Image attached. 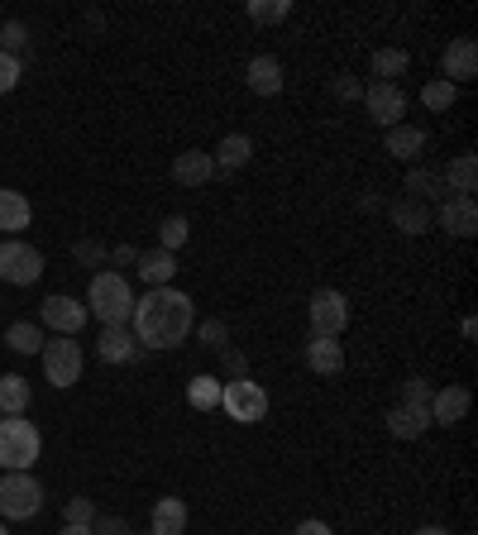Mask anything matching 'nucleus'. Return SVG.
Listing matches in <instances>:
<instances>
[{
  "instance_id": "obj_46",
  "label": "nucleus",
  "mask_w": 478,
  "mask_h": 535,
  "mask_svg": "<svg viewBox=\"0 0 478 535\" xmlns=\"http://www.w3.org/2000/svg\"><path fill=\"white\" fill-rule=\"evenodd\" d=\"M58 535H96V531H91V526H67V521H63V531H58Z\"/></svg>"
},
{
  "instance_id": "obj_8",
  "label": "nucleus",
  "mask_w": 478,
  "mask_h": 535,
  "mask_svg": "<svg viewBox=\"0 0 478 535\" xmlns=\"http://www.w3.org/2000/svg\"><path fill=\"white\" fill-rule=\"evenodd\" d=\"M39 354H44V378L53 387H63L67 392L72 383H82V364H87V359H82V344L77 340L58 335V340H48Z\"/></svg>"
},
{
  "instance_id": "obj_33",
  "label": "nucleus",
  "mask_w": 478,
  "mask_h": 535,
  "mask_svg": "<svg viewBox=\"0 0 478 535\" xmlns=\"http://www.w3.org/2000/svg\"><path fill=\"white\" fill-rule=\"evenodd\" d=\"M192 239V225H187V215H168L163 225H158V249H168V254H177L182 244Z\"/></svg>"
},
{
  "instance_id": "obj_39",
  "label": "nucleus",
  "mask_w": 478,
  "mask_h": 535,
  "mask_svg": "<svg viewBox=\"0 0 478 535\" xmlns=\"http://www.w3.org/2000/svg\"><path fill=\"white\" fill-rule=\"evenodd\" d=\"M330 91H335V96H340L345 106H354V101H364V82H359V77H349V72H340V77L330 82Z\"/></svg>"
},
{
  "instance_id": "obj_6",
  "label": "nucleus",
  "mask_w": 478,
  "mask_h": 535,
  "mask_svg": "<svg viewBox=\"0 0 478 535\" xmlns=\"http://www.w3.org/2000/svg\"><path fill=\"white\" fill-rule=\"evenodd\" d=\"M39 278H44V254H39L34 244H24V239H5V244H0V282L34 287Z\"/></svg>"
},
{
  "instance_id": "obj_49",
  "label": "nucleus",
  "mask_w": 478,
  "mask_h": 535,
  "mask_svg": "<svg viewBox=\"0 0 478 535\" xmlns=\"http://www.w3.org/2000/svg\"><path fill=\"white\" fill-rule=\"evenodd\" d=\"M149 535H153V531H149Z\"/></svg>"
},
{
  "instance_id": "obj_26",
  "label": "nucleus",
  "mask_w": 478,
  "mask_h": 535,
  "mask_svg": "<svg viewBox=\"0 0 478 535\" xmlns=\"http://www.w3.org/2000/svg\"><path fill=\"white\" fill-rule=\"evenodd\" d=\"M383 421H388L392 440H421V435L431 430V416H426V411H407V407H392Z\"/></svg>"
},
{
  "instance_id": "obj_37",
  "label": "nucleus",
  "mask_w": 478,
  "mask_h": 535,
  "mask_svg": "<svg viewBox=\"0 0 478 535\" xmlns=\"http://www.w3.org/2000/svg\"><path fill=\"white\" fill-rule=\"evenodd\" d=\"M72 258H77L82 268H106V263H110V249L101 244V239H77V244H72Z\"/></svg>"
},
{
  "instance_id": "obj_27",
  "label": "nucleus",
  "mask_w": 478,
  "mask_h": 535,
  "mask_svg": "<svg viewBox=\"0 0 478 535\" xmlns=\"http://www.w3.org/2000/svg\"><path fill=\"white\" fill-rule=\"evenodd\" d=\"M0 411L5 416H24L29 411V378H20V373L0 378Z\"/></svg>"
},
{
  "instance_id": "obj_44",
  "label": "nucleus",
  "mask_w": 478,
  "mask_h": 535,
  "mask_svg": "<svg viewBox=\"0 0 478 535\" xmlns=\"http://www.w3.org/2000/svg\"><path fill=\"white\" fill-rule=\"evenodd\" d=\"M292 535H330V526H326V521H316V516H311V521H302V526H297Z\"/></svg>"
},
{
  "instance_id": "obj_5",
  "label": "nucleus",
  "mask_w": 478,
  "mask_h": 535,
  "mask_svg": "<svg viewBox=\"0 0 478 535\" xmlns=\"http://www.w3.org/2000/svg\"><path fill=\"white\" fill-rule=\"evenodd\" d=\"M44 512V483L34 473H5L0 478V516L5 521H29Z\"/></svg>"
},
{
  "instance_id": "obj_32",
  "label": "nucleus",
  "mask_w": 478,
  "mask_h": 535,
  "mask_svg": "<svg viewBox=\"0 0 478 535\" xmlns=\"http://www.w3.org/2000/svg\"><path fill=\"white\" fill-rule=\"evenodd\" d=\"M244 15L254 24H283L287 15H292V0H249Z\"/></svg>"
},
{
  "instance_id": "obj_18",
  "label": "nucleus",
  "mask_w": 478,
  "mask_h": 535,
  "mask_svg": "<svg viewBox=\"0 0 478 535\" xmlns=\"http://www.w3.org/2000/svg\"><path fill=\"white\" fill-rule=\"evenodd\" d=\"M383 149L392 153V158H402V163H416L421 153H426V129L421 125H392L388 134H383Z\"/></svg>"
},
{
  "instance_id": "obj_22",
  "label": "nucleus",
  "mask_w": 478,
  "mask_h": 535,
  "mask_svg": "<svg viewBox=\"0 0 478 535\" xmlns=\"http://www.w3.org/2000/svg\"><path fill=\"white\" fill-rule=\"evenodd\" d=\"M440 182H445V192H450V196H474L478 192V158H474V153H459V158H450V168L440 172Z\"/></svg>"
},
{
  "instance_id": "obj_10",
  "label": "nucleus",
  "mask_w": 478,
  "mask_h": 535,
  "mask_svg": "<svg viewBox=\"0 0 478 535\" xmlns=\"http://www.w3.org/2000/svg\"><path fill=\"white\" fill-rule=\"evenodd\" d=\"M44 325L48 330H58V335H67V340H77V330L91 321L87 316V301H77V297H67V292H53V297L44 301Z\"/></svg>"
},
{
  "instance_id": "obj_12",
  "label": "nucleus",
  "mask_w": 478,
  "mask_h": 535,
  "mask_svg": "<svg viewBox=\"0 0 478 535\" xmlns=\"http://www.w3.org/2000/svg\"><path fill=\"white\" fill-rule=\"evenodd\" d=\"M431 220L455 239H469L478 230V201L474 196H445L440 211H431Z\"/></svg>"
},
{
  "instance_id": "obj_42",
  "label": "nucleus",
  "mask_w": 478,
  "mask_h": 535,
  "mask_svg": "<svg viewBox=\"0 0 478 535\" xmlns=\"http://www.w3.org/2000/svg\"><path fill=\"white\" fill-rule=\"evenodd\" d=\"M91 531L96 535H134L125 516H96V521H91Z\"/></svg>"
},
{
  "instance_id": "obj_38",
  "label": "nucleus",
  "mask_w": 478,
  "mask_h": 535,
  "mask_svg": "<svg viewBox=\"0 0 478 535\" xmlns=\"http://www.w3.org/2000/svg\"><path fill=\"white\" fill-rule=\"evenodd\" d=\"M63 521L67 526H91V521H96V502H91V497H72V502H67V512H63Z\"/></svg>"
},
{
  "instance_id": "obj_7",
  "label": "nucleus",
  "mask_w": 478,
  "mask_h": 535,
  "mask_svg": "<svg viewBox=\"0 0 478 535\" xmlns=\"http://www.w3.org/2000/svg\"><path fill=\"white\" fill-rule=\"evenodd\" d=\"M306 321H311V335H330V340H340V335H345V325H349L345 292H335V287L311 292V301H306Z\"/></svg>"
},
{
  "instance_id": "obj_45",
  "label": "nucleus",
  "mask_w": 478,
  "mask_h": 535,
  "mask_svg": "<svg viewBox=\"0 0 478 535\" xmlns=\"http://www.w3.org/2000/svg\"><path fill=\"white\" fill-rule=\"evenodd\" d=\"M412 535H450V526H435L431 521V526H421V531H412Z\"/></svg>"
},
{
  "instance_id": "obj_14",
  "label": "nucleus",
  "mask_w": 478,
  "mask_h": 535,
  "mask_svg": "<svg viewBox=\"0 0 478 535\" xmlns=\"http://www.w3.org/2000/svg\"><path fill=\"white\" fill-rule=\"evenodd\" d=\"M96 354H101V364L125 368V364H134L144 349H139L130 325H110V330H101V340H96Z\"/></svg>"
},
{
  "instance_id": "obj_41",
  "label": "nucleus",
  "mask_w": 478,
  "mask_h": 535,
  "mask_svg": "<svg viewBox=\"0 0 478 535\" xmlns=\"http://www.w3.org/2000/svg\"><path fill=\"white\" fill-rule=\"evenodd\" d=\"M220 364H225L230 378H249V359H244L239 349H220ZM230 378H225V383H230Z\"/></svg>"
},
{
  "instance_id": "obj_35",
  "label": "nucleus",
  "mask_w": 478,
  "mask_h": 535,
  "mask_svg": "<svg viewBox=\"0 0 478 535\" xmlns=\"http://www.w3.org/2000/svg\"><path fill=\"white\" fill-rule=\"evenodd\" d=\"M24 48H29V24H24V20H5V24H0V53L20 58Z\"/></svg>"
},
{
  "instance_id": "obj_17",
  "label": "nucleus",
  "mask_w": 478,
  "mask_h": 535,
  "mask_svg": "<svg viewBox=\"0 0 478 535\" xmlns=\"http://www.w3.org/2000/svg\"><path fill=\"white\" fill-rule=\"evenodd\" d=\"M173 177L182 187H206L211 177H216V163H211V153L206 149H182L173 158Z\"/></svg>"
},
{
  "instance_id": "obj_9",
  "label": "nucleus",
  "mask_w": 478,
  "mask_h": 535,
  "mask_svg": "<svg viewBox=\"0 0 478 535\" xmlns=\"http://www.w3.org/2000/svg\"><path fill=\"white\" fill-rule=\"evenodd\" d=\"M364 110L373 115V125H383V129L402 125V115H407V91L397 82H373V86H364Z\"/></svg>"
},
{
  "instance_id": "obj_24",
  "label": "nucleus",
  "mask_w": 478,
  "mask_h": 535,
  "mask_svg": "<svg viewBox=\"0 0 478 535\" xmlns=\"http://www.w3.org/2000/svg\"><path fill=\"white\" fill-rule=\"evenodd\" d=\"M29 220H34L29 196H24V192H5V187H0V230H5V235H20V230H29Z\"/></svg>"
},
{
  "instance_id": "obj_40",
  "label": "nucleus",
  "mask_w": 478,
  "mask_h": 535,
  "mask_svg": "<svg viewBox=\"0 0 478 535\" xmlns=\"http://www.w3.org/2000/svg\"><path fill=\"white\" fill-rule=\"evenodd\" d=\"M20 77H24L20 58H10V53H0V96H10V91L20 86Z\"/></svg>"
},
{
  "instance_id": "obj_28",
  "label": "nucleus",
  "mask_w": 478,
  "mask_h": 535,
  "mask_svg": "<svg viewBox=\"0 0 478 535\" xmlns=\"http://www.w3.org/2000/svg\"><path fill=\"white\" fill-rule=\"evenodd\" d=\"M220 378L216 373H196L192 383H187V402H192V411H216L220 407Z\"/></svg>"
},
{
  "instance_id": "obj_20",
  "label": "nucleus",
  "mask_w": 478,
  "mask_h": 535,
  "mask_svg": "<svg viewBox=\"0 0 478 535\" xmlns=\"http://www.w3.org/2000/svg\"><path fill=\"white\" fill-rule=\"evenodd\" d=\"M388 215L402 235H426V230H431V206H426V201H412V196H397L388 206Z\"/></svg>"
},
{
  "instance_id": "obj_23",
  "label": "nucleus",
  "mask_w": 478,
  "mask_h": 535,
  "mask_svg": "<svg viewBox=\"0 0 478 535\" xmlns=\"http://www.w3.org/2000/svg\"><path fill=\"white\" fill-rule=\"evenodd\" d=\"M149 531L153 535H182L187 531V502H182V497H158V502H153Z\"/></svg>"
},
{
  "instance_id": "obj_36",
  "label": "nucleus",
  "mask_w": 478,
  "mask_h": 535,
  "mask_svg": "<svg viewBox=\"0 0 478 535\" xmlns=\"http://www.w3.org/2000/svg\"><path fill=\"white\" fill-rule=\"evenodd\" d=\"M196 340L206 344V349H230V325L220 321V316H206V321H196Z\"/></svg>"
},
{
  "instance_id": "obj_43",
  "label": "nucleus",
  "mask_w": 478,
  "mask_h": 535,
  "mask_svg": "<svg viewBox=\"0 0 478 535\" xmlns=\"http://www.w3.org/2000/svg\"><path fill=\"white\" fill-rule=\"evenodd\" d=\"M110 263H115V268H134V263H139V249H134V244H115V249H110Z\"/></svg>"
},
{
  "instance_id": "obj_31",
  "label": "nucleus",
  "mask_w": 478,
  "mask_h": 535,
  "mask_svg": "<svg viewBox=\"0 0 478 535\" xmlns=\"http://www.w3.org/2000/svg\"><path fill=\"white\" fill-rule=\"evenodd\" d=\"M455 101H459V86H450L445 77H435V82L421 86V106L435 110V115H440V110H450Z\"/></svg>"
},
{
  "instance_id": "obj_11",
  "label": "nucleus",
  "mask_w": 478,
  "mask_h": 535,
  "mask_svg": "<svg viewBox=\"0 0 478 535\" xmlns=\"http://www.w3.org/2000/svg\"><path fill=\"white\" fill-rule=\"evenodd\" d=\"M469 407H474V392L464 383H450V387H435L431 392V426H459L469 421Z\"/></svg>"
},
{
  "instance_id": "obj_30",
  "label": "nucleus",
  "mask_w": 478,
  "mask_h": 535,
  "mask_svg": "<svg viewBox=\"0 0 478 535\" xmlns=\"http://www.w3.org/2000/svg\"><path fill=\"white\" fill-rule=\"evenodd\" d=\"M373 77L378 82H392V77H402L407 67H412V53H402V48H373Z\"/></svg>"
},
{
  "instance_id": "obj_15",
  "label": "nucleus",
  "mask_w": 478,
  "mask_h": 535,
  "mask_svg": "<svg viewBox=\"0 0 478 535\" xmlns=\"http://www.w3.org/2000/svg\"><path fill=\"white\" fill-rule=\"evenodd\" d=\"M306 368H311L316 378L345 373V344L330 340V335H311V340H306Z\"/></svg>"
},
{
  "instance_id": "obj_48",
  "label": "nucleus",
  "mask_w": 478,
  "mask_h": 535,
  "mask_svg": "<svg viewBox=\"0 0 478 535\" xmlns=\"http://www.w3.org/2000/svg\"><path fill=\"white\" fill-rule=\"evenodd\" d=\"M0 421H5V411H0Z\"/></svg>"
},
{
  "instance_id": "obj_47",
  "label": "nucleus",
  "mask_w": 478,
  "mask_h": 535,
  "mask_svg": "<svg viewBox=\"0 0 478 535\" xmlns=\"http://www.w3.org/2000/svg\"><path fill=\"white\" fill-rule=\"evenodd\" d=\"M0 535H10V531H5V526H0Z\"/></svg>"
},
{
  "instance_id": "obj_16",
  "label": "nucleus",
  "mask_w": 478,
  "mask_h": 535,
  "mask_svg": "<svg viewBox=\"0 0 478 535\" xmlns=\"http://www.w3.org/2000/svg\"><path fill=\"white\" fill-rule=\"evenodd\" d=\"M244 82H249L254 96H278V91H283V63H278L273 53H259V58H249V67H244Z\"/></svg>"
},
{
  "instance_id": "obj_2",
  "label": "nucleus",
  "mask_w": 478,
  "mask_h": 535,
  "mask_svg": "<svg viewBox=\"0 0 478 535\" xmlns=\"http://www.w3.org/2000/svg\"><path fill=\"white\" fill-rule=\"evenodd\" d=\"M39 454H44V435H39L34 421H24V416H5V421H0V469L34 473Z\"/></svg>"
},
{
  "instance_id": "obj_29",
  "label": "nucleus",
  "mask_w": 478,
  "mask_h": 535,
  "mask_svg": "<svg viewBox=\"0 0 478 535\" xmlns=\"http://www.w3.org/2000/svg\"><path fill=\"white\" fill-rule=\"evenodd\" d=\"M5 344L15 349V354H39L44 349V325H34V321H15L10 330H5Z\"/></svg>"
},
{
  "instance_id": "obj_25",
  "label": "nucleus",
  "mask_w": 478,
  "mask_h": 535,
  "mask_svg": "<svg viewBox=\"0 0 478 535\" xmlns=\"http://www.w3.org/2000/svg\"><path fill=\"white\" fill-rule=\"evenodd\" d=\"M249 158H254V139H249V134H225V139H220V149L211 153L216 172H235V168H244Z\"/></svg>"
},
{
  "instance_id": "obj_34",
  "label": "nucleus",
  "mask_w": 478,
  "mask_h": 535,
  "mask_svg": "<svg viewBox=\"0 0 478 535\" xmlns=\"http://www.w3.org/2000/svg\"><path fill=\"white\" fill-rule=\"evenodd\" d=\"M397 407L426 411V416H431V383H426V378H407V383H402V397H397Z\"/></svg>"
},
{
  "instance_id": "obj_3",
  "label": "nucleus",
  "mask_w": 478,
  "mask_h": 535,
  "mask_svg": "<svg viewBox=\"0 0 478 535\" xmlns=\"http://www.w3.org/2000/svg\"><path fill=\"white\" fill-rule=\"evenodd\" d=\"M87 316H96L101 330H110V325H130V316H134L130 282L120 278V273H96L87 287Z\"/></svg>"
},
{
  "instance_id": "obj_1",
  "label": "nucleus",
  "mask_w": 478,
  "mask_h": 535,
  "mask_svg": "<svg viewBox=\"0 0 478 535\" xmlns=\"http://www.w3.org/2000/svg\"><path fill=\"white\" fill-rule=\"evenodd\" d=\"M130 330L139 349H177L196 330V301L177 287H149L144 297H134Z\"/></svg>"
},
{
  "instance_id": "obj_19",
  "label": "nucleus",
  "mask_w": 478,
  "mask_h": 535,
  "mask_svg": "<svg viewBox=\"0 0 478 535\" xmlns=\"http://www.w3.org/2000/svg\"><path fill=\"white\" fill-rule=\"evenodd\" d=\"M134 273L144 278V292H149V287H173V278H177V254H168V249H149V254H139Z\"/></svg>"
},
{
  "instance_id": "obj_4",
  "label": "nucleus",
  "mask_w": 478,
  "mask_h": 535,
  "mask_svg": "<svg viewBox=\"0 0 478 535\" xmlns=\"http://www.w3.org/2000/svg\"><path fill=\"white\" fill-rule=\"evenodd\" d=\"M220 411L239 421V426H259L263 416H268V392L263 383L249 373V378H230V383L220 387Z\"/></svg>"
},
{
  "instance_id": "obj_13",
  "label": "nucleus",
  "mask_w": 478,
  "mask_h": 535,
  "mask_svg": "<svg viewBox=\"0 0 478 535\" xmlns=\"http://www.w3.org/2000/svg\"><path fill=\"white\" fill-rule=\"evenodd\" d=\"M440 77L450 86L459 82H474L478 77V43L464 34V39H450V48L440 53Z\"/></svg>"
},
{
  "instance_id": "obj_21",
  "label": "nucleus",
  "mask_w": 478,
  "mask_h": 535,
  "mask_svg": "<svg viewBox=\"0 0 478 535\" xmlns=\"http://www.w3.org/2000/svg\"><path fill=\"white\" fill-rule=\"evenodd\" d=\"M402 192L412 196V201H426V206L450 196V192H445V182H440V172L421 168V163H412V168H407V177H402Z\"/></svg>"
}]
</instances>
